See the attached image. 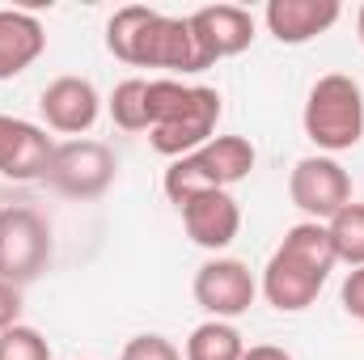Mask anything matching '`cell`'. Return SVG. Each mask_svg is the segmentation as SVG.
<instances>
[{
	"instance_id": "cell-14",
	"label": "cell",
	"mask_w": 364,
	"mask_h": 360,
	"mask_svg": "<svg viewBox=\"0 0 364 360\" xmlns=\"http://www.w3.org/2000/svg\"><path fill=\"white\" fill-rule=\"evenodd\" d=\"M339 17H343L339 0H267V9H263V21H267V30L279 47L314 43Z\"/></svg>"
},
{
	"instance_id": "cell-13",
	"label": "cell",
	"mask_w": 364,
	"mask_h": 360,
	"mask_svg": "<svg viewBox=\"0 0 364 360\" xmlns=\"http://www.w3.org/2000/svg\"><path fill=\"white\" fill-rule=\"evenodd\" d=\"M182 212V229L195 246L220 255L233 246V238L242 233V208L229 191H203L195 199H186L178 208Z\"/></svg>"
},
{
	"instance_id": "cell-1",
	"label": "cell",
	"mask_w": 364,
	"mask_h": 360,
	"mask_svg": "<svg viewBox=\"0 0 364 360\" xmlns=\"http://www.w3.org/2000/svg\"><path fill=\"white\" fill-rule=\"evenodd\" d=\"M106 51L132 68H166V73H203L195 34L186 17L157 13L149 4H123L106 21Z\"/></svg>"
},
{
	"instance_id": "cell-4",
	"label": "cell",
	"mask_w": 364,
	"mask_h": 360,
	"mask_svg": "<svg viewBox=\"0 0 364 360\" xmlns=\"http://www.w3.org/2000/svg\"><path fill=\"white\" fill-rule=\"evenodd\" d=\"M255 162H259V153L246 136H212L203 149L166 166V179H161L166 199L182 208L186 199H195L203 191H229L233 182L250 179Z\"/></svg>"
},
{
	"instance_id": "cell-16",
	"label": "cell",
	"mask_w": 364,
	"mask_h": 360,
	"mask_svg": "<svg viewBox=\"0 0 364 360\" xmlns=\"http://www.w3.org/2000/svg\"><path fill=\"white\" fill-rule=\"evenodd\" d=\"M242 356H246L242 331L233 322H220V318L199 322L186 335V348H182V360H242Z\"/></svg>"
},
{
	"instance_id": "cell-3",
	"label": "cell",
	"mask_w": 364,
	"mask_h": 360,
	"mask_svg": "<svg viewBox=\"0 0 364 360\" xmlns=\"http://www.w3.org/2000/svg\"><path fill=\"white\" fill-rule=\"evenodd\" d=\"M305 136L318 144V153L335 157L364 140V90L348 73H326L314 81L301 115Z\"/></svg>"
},
{
	"instance_id": "cell-12",
	"label": "cell",
	"mask_w": 364,
	"mask_h": 360,
	"mask_svg": "<svg viewBox=\"0 0 364 360\" xmlns=\"http://www.w3.org/2000/svg\"><path fill=\"white\" fill-rule=\"evenodd\" d=\"M38 115H43L47 132L81 140L102 115V97L93 90V81H85V77H55L38 93Z\"/></svg>"
},
{
	"instance_id": "cell-9",
	"label": "cell",
	"mask_w": 364,
	"mask_h": 360,
	"mask_svg": "<svg viewBox=\"0 0 364 360\" xmlns=\"http://www.w3.org/2000/svg\"><path fill=\"white\" fill-rule=\"evenodd\" d=\"M191 292H195V305H199L208 318L233 322V318H242V314L255 305L259 280H255V271L246 268L242 259H220V255H216V259H208L203 268L195 271Z\"/></svg>"
},
{
	"instance_id": "cell-18",
	"label": "cell",
	"mask_w": 364,
	"mask_h": 360,
	"mask_svg": "<svg viewBox=\"0 0 364 360\" xmlns=\"http://www.w3.org/2000/svg\"><path fill=\"white\" fill-rule=\"evenodd\" d=\"M326 233H331V246H335V259L348 263V268H364V203H348L339 216L326 221Z\"/></svg>"
},
{
	"instance_id": "cell-8",
	"label": "cell",
	"mask_w": 364,
	"mask_h": 360,
	"mask_svg": "<svg viewBox=\"0 0 364 360\" xmlns=\"http://www.w3.org/2000/svg\"><path fill=\"white\" fill-rule=\"evenodd\" d=\"M288 199H292V208L305 212V221L326 225L331 216H339L352 203V174L326 153L301 157L288 174Z\"/></svg>"
},
{
	"instance_id": "cell-6",
	"label": "cell",
	"mask_w": 364,
	"mask_h": 360,
	"mask_svg": "<svg viewBox=\"0 0 364 360\" xmlns=\"http://www.w3.org/2000/svg\"><path fill=\"white\" fill-rule=\"evenodd\" d=\"M119 174V157L110 153V144L102 140H64L55 144L51 153V166H47V186L68 195V199H97L110 191V182Z\"/></svg>"
},
{
	"instance_id": "cell-19",
	"label": "cell",
	"mask_w": 364,
	"mask_h": 360,
	"mask_svg": "<svg viewBox=\"0 0 364 360\" xmlns=\"http://www.w3.org/2000/svg\"><path fill=\"white\" fill-rule=\"evenodd\" d=\"M0 360H51V344L43 339V331L17 322L0 335Z\"/></svg>"
},
{
	"instance_id": "cell-22",
	"label": "cell",
	"mask_w": 364,
	"mask_h": 360,
	"mask_svg": "<svg viewBox=\"0 0 364 360\" xmlns=\"http://www.w3.org/2000/svg\"><path fill=\"white\" fill-rule=\"evenodd\" d=\"M339 301H343V309L364 322V268H352L348 271V280H343V288H339Z\"/></svg>"
},
{
	"instance_id": "cell-20",
	"label": "cell",
	"mask_w": 364,
	"mask_h": 360,
	"mask_svg": "<svg viewBox=\"0 0 364 360\" xmlns=\"http://www.w3.org/2000/svg\"><path fill=\"white\" fill-rule=\"evenodd\" d=\"M191 85H182L174 77H157V81H149V132L157 127V123H166L174 110L182 106V97H186Z\"/></svg>"
},
{
	"instance_id": "cell-23",
	"label": "cell",
	"mask_w": 364,
	"mask_h": 360,
	"mask_svg": "<svg viewBox=\"0 0 364 360\" xmlns=\"http://www.w3.org/2000/svg\"><path fill=\"white\" fill-rule=\"evenodd\" d=\"M17 318H21V288H13V284L0 280V335L9 327H17Z\"/></svg>"
},
{
	"instance_id": "cell-21",
	"label": "cell",
	"mask_w": 364,
	"mask_h": 360,
	"mask_svg": "<svg viewBox=\"0 0 364 360\" xmlns=\"http://www.w3.org/2000/svg\"><path fill=\"white\" fill-rule=\"evenodd\" d=\"M119 360H182V352L166 339V335H132L123 344Z\"/></svg>"
},
{
	"instance_id": "cell-25",
	"label": "cell",
	"mask_w": 364,
	"mask_h": 360,
	"mask_svg": "<svg viewBox=\"0 0 364 360\" xmlns=\"http://www.w3.org/2000/svg\"><path fill=\"white\" fill-rule=\"evenodd\" d=\"M356 34H360V47H364V4H360V13H356Z\"/></svg>"
},
{
	"instance_id": "cell-10",
	"label": "cell",
	"mask_w": 364,
	"mask_h": 360,
	"mask_svg": "<svg viewBox=\"0 0 364 360\" xmlns=\"http://www.w3.org/2000/svg\"><path fill=\"white\" fill-rule=\"evenodd\" d=\"M186 26L195 34L203 68H212L220 60H233L255 43V13L242 9V4H203L186 17Z\"/></svg>"
},
{
	"instance_id": "cell-7",
	"label": "cell",
	"mask_w": 364,
	"mask_h": 360,
	"mask_svg": "<svg viewBox=\"0 0 364 360\" xmlns=\"http://www.w3.org/2000/svg\"><path fill=\"white\" fill-rule=\"evenodd\" d=\"M220 110H225V106H220V90H212V85H191L178 110H174L166 123H157V127L149 132L153 153L178 162V157H186V153L203 149V144L216 136Z\"/></svg>"
},
{
	"instance_id": "cell-11",
	"label": "cell",
	"mask_w": 364,
	"mask_h": 360,
	"mask_svg": "<svg viewBox=\"0 0 364 360\" xmlns=\"http://www.w3.org/2000/svg\"><path fill=\"white\" fill-rule=\"evenodd\" d=\"M55 140L47 136V127L17 119V115H0V174L13 182H43L51 166Z\"/></svg>"
},
{
	"instance_id": "cell-17",
	"label": "cell",
	"mask_w": 364,
	"mask_h": 360,
	"mask_svg": "<svg viewBox=\"0 0 364 360\" xmlns=\"http://www.w3.org/2000/svg\"><path fill=\"white\" fill-rule=\"evenodd\" d=\"M106 110L114 119V127L123 132H149V81L132 77V81H119L110 97H106Z\"/></svg>"
},
{
	"instance_id": "cell-15",
	"label": "cell",
	"mask_w": 364,
	"mask_h": 360,
	"mask_svg": "<svg viewBox=\"0 0 364 360\" xmlns=\"http://www.w3.org/2000/svg\"><path fill=\"white\" fill-rule=\"evenodd\" d=\"M47 51V30L26 9H0V81L21 77Z\"/></svg>"
},
{
	"instance_id": "cell-2",
	"label": "cell",
	"mask_w": 364,
	"mask_h": 360,
	"mask_svg": "<svg viewBox=\"0 0 364 360\" xmlns=\"http://www.w3.org/2000/svg\"><path fill=\"white\" fill-rule=\"evenodd\" d=\"M335 246L326 225L318 221H301L284 233V242L272 250L267 268H263V297L279 314H301L318 301L326 275L335 271Z\"/></svg>"
},
{
	"instance_id": "cell-24",
	"label": "cell",
	"mask_w": 364,
	"mask_h": 360,
	"mask_svg": "<svg viewBox=\"0 0 364 360\" xmlns=\"http://www.w3.org/2000/svg\"><path fill=\"white\" fill-rule=\"evenodd\" d=\"M242 360H292V352H284V348H275V344H255V348H246Z\"/></svg>"
},
{
	"instance_id": "cell-5",
	"label": "cell",
	"mask_w": 364,
	"mask_h": 360,
	"mask_svg": "<svg viewBox=\"0 0 364 360\" xmlns=\"http://www.w3.org/2000/svg\"><path fill=\"white\" fill-rule=\"evenodd\" d=\"M51 225L43 221V212L13 203L0 208V280L13 288L34 284L47 263H51Z\"/></svg>"
}]
</instances>
